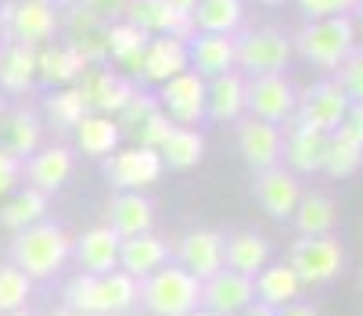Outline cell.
Masks as SVG:
<instances>
[{
	"label": "cell",
	"mask_w": 363,
	"mask_h": 316,
	"mask_svg": "<svg viewBox=\"0 0 363 316\" xmlns=\"http://www.w3.org/2000/svg\"><path fill=\"white\" fill-rule=\"evenodd\" d=\"M356 47V29L349 15H331V18H309L298 36L291 40V50L298 58H306L309 65H317L324 72H335L349 50Z\"/></svg>",
	"instance_id": "1"
},
{
	"label": "cell",
	"mask_w": 363,
	"mask_h": 316,
	"mask_svg": "<svg viewBox=\"0 0 363 316\" xmlns=\"http://www.w3.org/2000/svg\"><path fill=\"white\" fill-rule=\"evenodd\" d=\"M69 252H72V241L55 223H33L26 230H15V241H11V262L29 281L58 273L65 266Z\"/></svg>",
	"instance_id": "2"
},
{
	"label": "cell",
	"mask_w": 363,
	"mask_h": 316,
	"mask_svg": "<svg viewBox=\"0 0 363 316\" xmlns=\"http://www.w3.org/2000/svg\"><path fill=\"white\" fill-rule=\"evenodd\" d=\"M151 316H191L201 305V281L191 277L184 266H159L137 288Z\"/></svg>",
	"instance_id": "3"
},
{
	"label": "cell",
	"mask_w": 363,
	"mask_h": 316,
	"mask_svg": "<svg viewBox=\"0 0 363 316\" xmlns=\"http://www.w3.org/2000/svg\"><path fill=\"white\" fill-rule=\"evenodd\" d=\"M291 40L274 29V26H259V29H238L234 33V69L248 76H277L291 62Z\"/></svg>",
	"instance_id": "4"
},
{
	"label": "cell",
	"mask_w": 363,
	"mask_h": 316,
	"mask_svg": "<svg viewBox=\"0 0 363 316\" xmlns=\"http://www.w3.org/2000/svg\"><path fill=\"white\" fill-rule=\"evenodd\" d=\"M137 298V281L130 273H79L69 288H65V305L79 309L86 316H101V312H123L130 309Z\"/></svg>",
	"instance_id": "5"
},
{
	"label": "cell",
	"mask_w": 363,
	"mask_h": 316,
	"mask_svg": "<svg viewBox=\"0 0 363 316\" xmlns=\"http://www.w3.org/2000/svg\"><path fill=\"white\" fill-rule=\"evenodd\" d=\"M342 259V244L331 234H298L288 252V266L298 273L302 284H328L338 277Z\"/></svg>",
	"instance_id": "6"
},
{
	"label": "cell",
	"mask_w": 363,
	"mask_h": 316,
	"mask_svg": "<svg viewBox=\"0 0 363 316\" xmlns=\"http://www.w3.org/2000/svg\"><path fill=\"white\" fill-rule=\"evenodd\" d=\"M0 33L26 47H43L58 33V11L50 0H15L0 8Z\"/></svg>",
	"instance_id": "7"
},
{
	"label": "cell",
	"mask_w": 363,
	"mask_h": 316,
	"mask_svg": "<svg viewBox=\"0 0 363 316\" xmlns=\"http://www.w3.org/2000/svg\"><path fill=\"white\" fill-rule=\"evenodd\" d=\"M116 123H119V133H123L126 140L140 144V147H159V144L169 137V130H173V123H169V115L162 112L159 97L144 94V90H137V94L130 97V104L119 112Z\"/></svg>",
	"instance_id": "8"
},
{
	"label": "cell",
	"mask_w": 363,
	"mask_h": 316,
	"mask_svg": "<svg viewBox=\"0 0 363 316\" xmlns=\"http://www.w3.org/2000/svg\"><path fill=\"white\" fill-rule=\"evenodd\" d=\"M291 112H295V86L288 83L284 72L245 79V115L281 126Z\"/></svg>",
	"instance_id": "9"
},
{
	"label": "cell",
	"mask_w": 363,
	"mask_h": 316,
	"mask_svg": "<svg viewBox=\"0 0 363 316\" xmlns=\"http://www.w3.org/2000/svg\"><path fill=\"white\" fill-rule=\"evenodd\" d=\"M155 97H159L162 112L169 115L173 126H198L205 119V79L191 69L166 79Z\"/></svg>",
	"instance_id": "10"
},
{
	"label": "cell",
	"mask_w": 363,
	"mask_h": 316,
	"mask_svg": "<svg viewBox=\"0 0 363 316\" xmlns=\"http://www.w3.org/2000/svg\"><path fill=\"white\" fill-rule=\"evenodd\" d=\"M72 86L79 90L86 112H97V115H119L130 104V97L137 94V86L126 76H116L112 69H86Z\"/></svg>",
	"instance_id": "11"
},
{
	"label": "cell",
	"mask_w": 363,
	"mask_h": 316,
	"mask_svg": "<svg viewBox=\"0 0 363 316\" xmlns=\"http://www.w3.org/2000/svg\"><path fill=\"white\" fill-rule=\"evenodd\" d=\"M105 173L119 191H140L162 176V154L159 147H140V144L116 147L105 162Z\"/></svg>",
	"instance_id": "12"
},
{
	"label": "cell",
	"mask_w": 363,
	"mask_h": 316,
	"mask_svg": "<svg viewBox=\"0 0 363 316\" xmlns=\"http://www.w3.org/2000/svg\"><path fill=\"white\" fill-rule=\"evenodd\" d=\"M238 147H241V158L255 169H274L281 166L284 158V133L277 123H263V119H252V115H241L238 119Z\"/></svg>",
	"instance_id": "13"
},
{
	"label": "cell",
	"mask_w": 363,
	"mask_h": 316,
	"mask_svg": "<svg viewBox=\"0 0 363 316\" xmlns=\"http://www.w3.org/2000/svg\"><path fill=\"white\" fill-rule=\"evenodd\" d=\"M349 112V97L342 94V86L335 79H324V83H313L302 97H295V119H302L306 126H317L324 133L338 130L342 115Z\"/></svg>",
	"instance_id": "14"
},
{
	"label": "cell",
	"mask_w": 363,
	"mask_h": 316,
	"mask_svg": "<svg viewBox=\"0 0 363 316\" xmlns=\"http://www.w3.org/2000/svg\"><path fill=\"white\" fill-rule=\"evenodd\" d=\"M281 133H284V158H288V166L295 173H317V169H324L331 133H324L317 126H306L295 115L284 119V130Z\"/></svg>",
	"instance_id": "15"
},
{
	"label": "cell",
	"mask_w": 363,
	"mask_h": 316,
	"mask_svg": "<svg viewBox=\"0 0 363 316\" xmlns=\"http://www.w3.org/2000/svg\"><path fill=\"white\" fill-rule=\"evenodd\" d=\"M255 201L263 205V213L274 216V220H291L295 205L302 198V184L295 173H288L284 166H274V169H263L255 176Z\"/></svg>",
	"instance_id": "16"
},
{
	"label": "cell",
	"mask_w": 363,
	"mask_h": 316,
	"mask_svg": "<svg viewBox=\"0 0 363 316\" xmlns=\"http://www.w3.org/2000/svg\"><path fill=\"white\" fill-rule=\"evenodd\" d=\"M123 18L133 22L137 29H144L147 36H180V40H187L194 33L191 18L180 15L169 0H130Z\"/></svg>",
	"instance_id": "17"
},
{
	"label": "cell",
	"mask_w": 363,
	"mask_h": 316,
	"mask_svg": "<svg viewBox=\"0 0 363 316\" xmlns=\"http://www.w3.org/2000/svg\"><path fill=\"white\" fill-rule=\"evenodd\" d=\"M252 298H255V281L245 277V273H234L227 266L220 273H213L209 281H201V305L213 309V312L238 316Z\"/></svg>",
	"instance_id": "18"
},
{
	"label": "cell",
	"mask_w": 363,
	"mask_h": 316,
	"mask_svg": "<svg viewBox=\"0 0 363 316\" xmlns=\"http://www.w3.org/2000/svg\"><path fill=\"white\" fill-rule=\"evenodd\" d=\"M187 65L201 79L234 72V36L220 33H191L187 36Z\"/></svg>",
	"instance_id": "19"
},
{
	"label": "cell",
	"mask_w": 363,
	"mask_h": 316,
	"mask_svg": "<svg viewBox=\"0 0 363 316\" xmlns=\"http://www.w3.org/2000/svg\"><path fill=\"white\" fill-rule=\"evenodd\" d=\"M22 173L29 180V187L50 194L69 184L72 176V151L62 144H50V147H36L29 158H22Z\"/></svg>",
	"instance_id": "20"
},
{
	"label": "cell",
	"mask_w": 363,
	"mask_h": 316,
	"mask_svg": "<svg viewBox=\"0 0 363 316\" xmlns=\"http://www.w3.org/2000/svg\"><path fill=\"white\" fill-rule=\"evenodd\" d=\"M184 69H187V40H180V36H151L137 72L147 83H166Z\"/></svg>",
	"instance_id": "21"
},
{
	"label": "cell",
	"mask_w": 363,
	"mask_h": 316,
	"mask_svg": "<svg viewBox=\"0 0 363 316\" xmlns=\"http://www.w3.org/2000/svg\"><path fill=\"white\" fill-rule=\"evenodd\" d=\"M180 266L198 281H209L213 273H220L223 270V237L216 230H191L180 241Z\"/></svg>",
	"instance_id": "22"
},
{
	"label": "cell",
	"mask_w": 363,
	"mask_h": 316,
	"mask_svg": "<svg viewBox=\"0 0 363 316\" xmlns=\"http://www.w3.org/2000/svg\"><path fill=\"white\" fill-rule=\"evenodd\" d=\"M205 115L216 123H238L245 115V76L238 69L205 79Z\"/></svg>",
	"instance_id": "23"
},
{
	"label": "cell",
	"mask_w": 363,
	"mask_h": 316,
	"mask_svg": "<svg viewBox=\"0 0 363 316\" xmlns=\"http://www.w3.org/2000/svg\"><path fill=\"white\" fill-rule=\"evenodd\" d=\"M166 262H169V248H166L162 237H155L151 230L137 234V237H123V244H119V266L133 281H144L147 273L166 266Z\"/></svg>",
	"instance_id": "24"
},
{
	"label": "cell",
	"mask_w": 363,
	"mask_h": 316,
	"mask_svg": "<svg viewBox=\"0 0 363 316\" xmlns=\"http://www.w3.org/2000/svg\"><path fill=\"white\" fill-rule=\"evenodd\" d=\"M86 69H90V62L83 55H76L69 43L65 47H55V43L36 47V79H43V83L72 86Z\"/></svg>",
	"instance_id": "25"
},
{
	"label": "cell",
	"mask_w": 363,
	"mask_h": 316,
	"mask_svg": "<svg viewBox=\"0 0 363 316\" xmlns=\"http://www.w3.org/2000/svg\"><path fill=\"white\" fill-rule=\"evenodd\" d=\"M151 223H155V208H151V201L140 191H123V194L112 198V205H108V227L119 237L147 234Z\"/></svg>",
	"instance_id": "26"
},
{
	"label": "cell",
	"mask_w": 363,
	"mask_h": 316,
	"mask_svg": "<svg viewBox=\"0 0 363 316\" xmlns=\"http://www.w3.org/2000/svg\"><path fill=\"white\" fill-rule=\"evenodd\" d=\"M119 244H123V237L112 227H90L79 237L76 255L86 273H112L119 266Z\"/></svg>",
	"instance_id": "27"
},
{
	"label": "cell",
	"mask_w": 363,
	"mask_h": 316,
	"mask_svg": "<svg viewBox=\"0 0 363 316\" xmlns=\"http://www.w3.org/2000/svg\"><path fill=\"white\" fill-rule=\"evenodd\" d=\"M36 83V47L26 43H0V86L8 94H22Z\"/></svg>",
	"instance_id": "28"
},
{
	"label": "cell",
	"mask_w": 363,
	"mask_h": 316,
	"mask_svg": "<svg viewBox=\"0 0 363 316\" xmlns=\"http://www.w3.org/2000/svg\"><path fill=\"white\" fill-rule=\"evenodd\" d=\"M252 281H255V298L267 302V305H274V309L295 302L298 291L306 288V284L298 281V273L288 266V262H277V266H270V262H267V266L259 270Z\"/></svg>",
	"instance_id": "29"
},
{
	"label": "cell",
	"mask_w": 363,
	"mask_h": 316,
	"mask_svg": "<svg viewBox=\"0 0 363 316\" xmlns=\"http://www.w3.org/2000/svg\"><path fill=\"white\" fill-rule=\"evenodd\" d=\"M270 262V244L259 234H234L223 241V266L245 277H255Z\"/></svg>",
	"instance_id": "30"
},
{
	"label": "cell",
	"mask_w": 363,
	"mask_h": 316,
	"mask_svg": "<svg viewBox=\"0 0 363 316\" xmlns=\"http://www.w3.org/2000/svg\"><path fill=\"white\" fill-rule=\"evenodd\" d=\"M72 133H76V144H79L86 154H94V158H108V154L119 147V140H123L119 123L108 119V115H97V112H86V115L72 126Z\"/></svg>",
	"instance_id": "31"
},
{
	"label": "cell",
	"mask_w": 363,
	"mask_h": 316,
	"mask_svg": "<svg viewBox=\"0 0 363 316\" xmlns=\"http://www.w3.org/2000/svg\"><path fill=\"white\" fill-rule=\"evenodd\" d=\"M245 8L241 0H198V8L191 11V26L194 33H220V36H234L241 29Z\"/></svg>",
	"instance_id": "32"
},
{
	"label": "cell",
	"mask_w": 363,
	"mask_h": 316,
	"mask_svg": "<svg viewBox=\"0 0 363 316\" xmlns=\"http://www.w3.org/2000/svg\"><path fill=\"white\" fill-rule=\"evenodd\" d=\"M147 33L144 29H137L133 22H126V18H116V22H108L105 26V47H108V58H116L119 65H126V69H140V58H144V47H147Z\"/></svg>",
	"instance_id": "33"
},
{
	"label": "cell",
	"mask_w": 363,
	"mask_h": 316,
	"mask_svg": "<svg viewBox=\"0 0 363 316\" xmlns=\"http://www.w3.org/2000/svg\"><path fill=\"white\" fill-rule=\"evenodd\" d=\"M159 154H162V166H169V169H191L201 162L205 140L194 126H173L169 137L159 144Z\"/></svg>",
	"instance_id": "34"
},
{
	"label": "cell",
	"mask_w": 363,
	"mask_h": 316,
	"mask_svg": "<svg viewBox=\"0 0 363 316\" xmlns=\"http://www.w3.org/2000/svg\"><path fill=\"white\" fill-rule=\"evenodd\" d=\"M298 234H331L335 220H338V208L331 194H302L295 213H291Z\"/></svg>",
	"instance_id": "35"
},
{
	"label": "cell",
	"mask_w": 363,
	"mask_h": 316,
	"mask_svg": "<svg viewBox=\"0 0 363 316\" xmlns=\"http://www.w3.org/2000/svg\"><path fill=\"white\" fill-rule=\"evenodd\" d=\"M43 216H47V194L36 191V187L18 191L11 201H4V208H0V223L8 230H26L33 223H43Z\"/></svg>",
	"instance_id": "36"
},
{
	"label": "cell",
	"mask_w": 363,
	"mask_h": 316,
	"mask_svg": "<svg viewBox=\"0 0 363 316\" xmlns=\"http://www.w3.org/2000/svg\"><path fill=\"white\" fill-rule=\"evenodd\" d=\"M359 166H363V144L352 140V137H345L342 130H331L328 158H324V173L335 176V180H345V176H352Z\"/></svg>",
	"instance_id": "37"
},
{
	"label": "cell",
	"mask_w": 363,
	"mask_h": 316,
	"mask_svg": "<svg viewBox=\"0 0 363 316\" xmlns=\"http://www.w3.org/2000/svg\"><path fill=\"white\" fill-rule=\"evenodd\" d=\"M0 130H4V147L11 154H18V158H29L40 147V123H36L33 112H11V115H4Z\"/></svg>",
	"instance_id": "38"
},
{
	"label": "cell",
	"mask_w": 363,
	"mask_h": 316,
	"mask_svg": "<svg viewBox=\"0 0 363 316\" xmlns=\"http://www.w3.org/2000/svg\"><path fill=\"white\" fill-rule=\"evenodd\" d=\"M43 112H47V123L58 126V130H72L83 115H86V104L79 97L76 86H62L55 94L43 97Z\"/></svg>",
	"instance_id": "39"
},
{
	"label": "cell",
	"mask_w": 363,
	"mask_h": 316,
	"mask_svg": "<svg viewBox=\"0 0 363 316\" xmlns=\"http://www.w3.org/2000/svg\"><path fill=\"white\" fill-rule=\"evenodd\" d=\"M29 295H33V281L15 266V262H4V266H0V312L26 309Z\"/></svg>",
	"instance_id": "40"
},
{
	"label": "cell",
	"mask_w": 363,
	"mask_h": 316,
	"mask_svg": "<svg viewBox=\"0 0 363 316\" xmlns=\"http://www.w3.org/2000/svg\"><path fill=\"white\" fill-rule=\"evenodd\" d=\"M335 83L349 97V104H363V47H352L349 58L335 69Z\"/></svg>",
	"instance_id": "41"
},
{
	"label": "cell",
	"mask_w": 363,
	"mask_h": 316,
	"mask_svg": "<svg viewBox=\"0 0 363 316\" xmlns=\"http://www.w3.org/2000/svg\"><path fill=\"white\" fill-rule=\"evenodd\" d=\"M306 18H331V15H352L356 0H298Z\"/></svg>",
	"instance_id": "42"
},
{
	"label": "cell",
	"mask_w": 363,
	"mask_h": 316,
	"mask_svg": "<svg viewBox=\"0 0 363 316\" xmlns=\"http://www.w3.org/2000/svg\"><path fill=\"white\" fill-rule=\"evenodd\" d=\"M18 180H22V158L0 144V198H8L18 187Z\"/></svg>",
	"instance_id": "43"
},
{
	"label": "cell",
	"mask_w": 363,
	"mask_h": 316,
	"mask_svg": "<svg viewBox=\"0 0 363 316\" xmlns=\"http://www.w3.org/2000/svg\"><path fill=\"white\" fill-rule=\"evenodd\" d=\"M79 4L94 15V18H101V22H116V18H123L126 15V4L130 0H79Z\"/></svg>",
	"instance_id": "44"
},
{
	"label": "cell",
	"mask_w": 363,
	"mask_h": 316,
	"mask_svg": "<svg viewBox=\"0 0 363 316\" xmlns=\"http://www.w3.org/2000/svg\"><path fill=\"white\" fill-rule=\"evenodd\" d=\"M277 316H317V309H313V305H306V302H298V298H295V302H288V305H281V309H277Z\"/></svg>",
	"instance_id": "45"
},
{
	"label": "cell",
	"mask_w": 363,
	"mask_h": 316,
	"mask_svg": "<svg viewBox=\"0 0 363 316\" xmlns=\"http://www.w3.org/2000/svg\"><path fill=\"white\" fill-rule=\"evenodd\" d=\"M238 316H277V309H274V305H267V302H259V298H252Z\"/></svg>",
	"instance_id": "46"
},
{
	"label": "cell",
	"mask_w": 363,
	"mask_h": 316,
	"mask_svg": "<svg viewBox=\"0 0 363 316\" xmlns=\"http://www.w3.org/2000/svg\"><path fill=\"white\" fill-rule=\"evenodd\" d=\"M169 4H173L180 15H187V18H191V11L198 8V0H169Z\"/></svg>",
	"instance_id": "47"
},
{
	"label": "cell",
	"mask_w": 363,
	"mask_h": 316,
	"mask_svg": "<svg viewBox=\"0 0 363 316\" xmlns=\"http://www.w3.org/2000/svg\"><path fill=\"white\" fill-rule=\"evenodd\" d=\"M191 316H223V312H213V309H205V305H198Z\"/></svg>",
	"instance_id": "48"
},
{
	"label": "cell",
	"mask_w": 363,
	"mask_h": 316,
	"mask_svg": "<svg viewBox=\"0 0 363 316\" xmlns=\"http://www.w3.org/2000/svg\"><path fill=\"white\" fill-rule=\"evenodd\" d=\"M55 316H86V312H79V309H69V305H65V309H58Z\"/></svg>",
	"instance_id": "49"
},
{
	"label": "cell",
	"mask_w": 363,
	"mask_h": 316,
	"mask_svg": "<svg viewBox=\"0 0 363 316\" xmlns=\"http://www.w3.org/2000/svg\"><path fill=\"white\" fill-rule=\"evenodd\" d=\"M0 316H29L26 309H15V312H0Z\"/></svg>",
	"instance_id": "50"
},
{
	"label": "cell",
	"mask_w": 363,
	"mask_h": 316,
	"mask_svg": "<svg viewBox=\"0 0 363 316\" xmlns=\"http://www.w3.org/2000/svg\"><path fill=\"white\" fill-rule=\"evenodd\" d=\"M259 4H267V8H274V4H284V0H259Z\"/></svg>",
	"instance_id": "51"
},
{
	"label": "cell",
	"mask_w": 363,
	"mask_h": 316,
	"mask_svg": "<svg viewBox=\"0 0 363 316\" xmlns=\"http://www.w3.org/2000/svg\"><path fill=\"white\" fill-rule=\"evenodd\" d=\"M352 11H356V15L363 18V0H356V8H352Z\"/></svg>",
	"instance_id": "52"
},
{
	"label": "cell",
	"mask_w": 363,
	"mask_h": 316,
	"mask_svg": "<svg viewBox=\"0 0 363 316\" xmlns=\"http://www.w3.org/2000/svg\"><path fill=\"white\" fill-rule=\"evenodd\" d=\"M0 123H4V101H0Z\"/></svg>",
	"instance_id": "53"
},
{
	"label": "cell",
	"mask_w": 363,
	"mask_h": 316,
	"mask_svg": "<svg viewBox=\"0 0 363 316\" xmlns=\"http://www.w3.org/2000/svg\"><path fill=\"white\" fill-rule=\"evenodd\" d=\"M0 36H4V33H0Z\"/></svg>",
	"instance_id": "54"
},
{
	"label": "cell",
	"mask_w": 363,
	"mask_h": 316,
	"mask_svg": "<svg viewBox=\"0 0 363 316\" xmlns=\"http://www.w3.org/2000/svg\"><path fill=\"white\" fill-rule=\"evenodd\" d=\"M359 284H363V281H359Z\"/></svg>",
	"instance_id": "55"
}]
</instances>
